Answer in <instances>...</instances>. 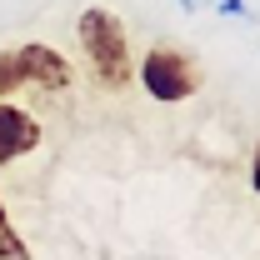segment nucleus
<instances>
[{
    "mask_svg": "<svg viewBox=\"0 0 260 260\" xmlns=\"http://www.w3.org/2000/svg\"><path fill=\"white\" fill-rule=\"evenodd\" d=\"M40 145V120L30 110H20L15 100H0V165L20 160Z\"/></svg>",
    "mask_w": 260,
    "mask_h": 260,
    "instance_id": "4",
    "label": "nucleus"
},
{
    "mask_svg": "<svg viewBox=\"0 0 260 260\" xmlns=\"http://www.w3.org/2000/svg\"><path fill=\"white\" fill-rule=\"evenodd\" d=\"M75 35H80V50H85V60H90L95 85H105V90H125L130 80H135L130 40H125V25H120V15H115V10H105V5L80 10Z\"/></svg>",
    "mask_w": 260,
    "mask_h": 260,
    "instance_id": "1",
    "label": "nucleus"
},
{
    "mask_svg": "<svg viewBox=\"0 0 260 260\" xmlns=\"http://www.w3.org/2000/svg\"><path fill=\"white\" fill-rule=\"evenodd\" d=\"M220 15H245V0H215Z\"/></svg>",
    "mask_w": 260,
    "mask_h": 260,
    "instance_id": "6",
    "label": "nucleus"
},
{
    "mask_svg": "<svg viewBox=\"0 0 260 260\" xmlns=\"http://www.w3.org/2000/svg\"><path fill=\"white\" fill-rule=\"evenodd\" d=\"M0 260H30V245L20 240V230L5 215V200H0Z\"/></svg>",
    "mask_w": 260,
    "mask_h": 260,
    "instance_id": "5",
    "label": "nucleus"
},
{
    "mask_svg": "<svg viewBox=\"0 0 260 260\" xmlns=\"http://www.w3.org/2000/svg\"><path fill=\"white\" fill-rule=\"evenodd\" d=\"M180 5H185V10H200V0H180Z\"/></svg>",
    "mask_w": 260,
    "mask_h": 260,
    "instance_id": "8",
    "label": "nucleus"
},
{
    "mask_svg": "<svg viewBox=\"0 0 260 260\" xmlns=\"http://www.w3.org/2000/svg\"><path fill=\"white\" fill-rule=\"evenodd\" d=\"M20 90H40V95L70 90V60L55 45H40V40L0 50V100L20 95Z\"/></svg>",
    "mask_w": 260,
    "mask_h": 260,
    "instance_id": "2",
    "label": "nucleus"
},
{
    "mask_svg": "<svg viewBox=\"0 0 260 260\" xmlns=\"http://www.w3.org/2000/svg\"><path fill=\"white\" fill-rule=\"evenodd\" d=\"M250 185L260 190V145H255V165H250Z\"/></svg>",
    "mask_w": 260,
    "mask_h": 260,
    "instance_id": "7",
    "label": "nucleus"
},
{
    "mask_svg": "<svg viewBox=\"0 0 260 260\" xmlns=\"http://www.w3.org/2000/svg\"><path fill=\"white\" fill-rule=\"evenodd\" d=\"M140 85L160 105H180V100H190L200 90V65L180 45H150L140 55Z\"/></svg>",
    "mask_w": 260,
    "mask_h": 260,
    "instance_id": "3",
    "label": "nucleus"
}]
</instances>
